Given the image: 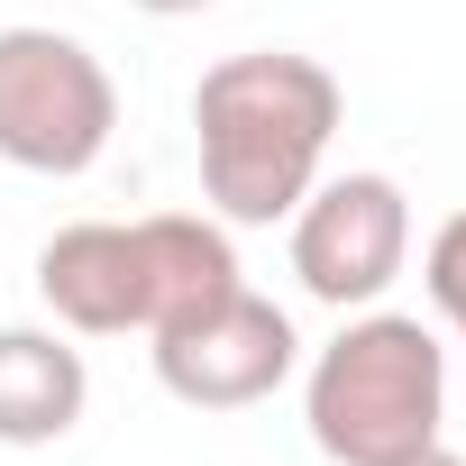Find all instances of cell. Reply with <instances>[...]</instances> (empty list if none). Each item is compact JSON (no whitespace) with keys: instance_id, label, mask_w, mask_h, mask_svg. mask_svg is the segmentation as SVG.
I'll list each match as a JSON object with an SVG mask.
<instances>
[{"instance_id":"obj_7","label":"cell","mask_w":466,"mask_h":466,"mask_svg":"<svg viewBox=\"0 0 466 466\" xmlns=\"http://www.w3.org/2000/svg\"><path fill=\"white\" fill-rule=\"evenodd\" d=\"M92 402V366L56 329H0V448H56Z\"/></svg>"},{"instance_id":"obj_2","label":"cell","mask_w":466,"mask_h":466,"mask_svg":"<svg viewBox=\"0 0 466 466\" xmlns=\"http://www.w3.org/2000/svg\"><path fill=\"white\" fill-rule=\"evenodd\" d=\"M219 293H238V248L201 210L74 219L37 248V302L83 339H119V329L165 339L174 320L210 311Z\"/></svg>"},{"instance_id":"obj_5","label":"cell","mask_w":466,"mask_h":466,"mask_svg":"<svg viewBox=\"0 0 466 466\" xmlns=\"http://www.w3.org/2000/svg\"><path fill=\"white\" fill-rule=\"evenodd\" d=\"M411 257V201L393 174H339V183H311L302 210H293V275L311 302L329 311H375L384 284L402 275Z\"/></svg>"},{"instance_id":"obj_4","label":"cell","mask_w":466,"mask_h":466,"mask_svg":"<svg viewBox=\"0 0 466 466\" xmlns=\"http://www.w3.org/2000/svg\"><path fill=\"white\" fill-rule=\"evenodd\" d=\"M119 128L110 65L65 28H0V165L19 174H92Z\"/></svg>"},{"instance_id":"obj_1","label":"cell","mask_w":466,"mask_h":466,"mask_svg":"<svg viewBox=\"0 0 466 466\" xmlns=\"http://www.w3.org/2000/svg\"><path fill=\"white\" fill-rule=\"evenodd\" d=\"M339 119H348V101H339V74L320 56H293V46L219 56L192 83V156H201L210 210L238 228L293 219L302 192L320 183Z\"/></svg>"},{"instance_id":"obj_9","label":"cell","mask_w":466,"mask_h":466,"mask_svg":"<svg viewBox=\"0 0 466 466\" xmlns=\"http://www.w3.org/2000/svg\"><path fill=\"white\" fill-rule=\"evenodd\" d=\"M128 10H147V19H192V10H210V0H128Z\"/></svg>"},{"instance_id":"obj_10","label":"cell","mask_w":466,"mask_h":466,"mask_svg":"<svg viewBox=\"0 0 466 466\" xmlns=\"http://www.w3.org/2000/svg\"><path fill=\"white\" fill-rule=\"evenodd\" d=\"M402 466H466V457H448V448H420V457H402Z\"/></svg>"},{"instance_id":"obj_8","label":"cell","mask_w":466,"mask_h":466,"mask_svg":"<svg viewBox=\"0 0 466 466\" xmlns=\"http://www.w3.org/2000/svg\"><path fill=\"white\" fill-rule=\"evenodd\" d=\"M420 284H430L439 320L466 339V210H457V219H439V238H430V257H420Z\"/></svg>"},{"instance_id":"obj_3","label":"cell","mask_w":466,"mask_h":466,"mask_svg":"<svg viewBox=\"0 0 466 466\" xmlns=\"http://www.w3.org/2000/svg\"><path fill=\"white\" fill-rule=\"evenodd\" d=\"M302 420H311V448L329 466H402V457L439 448V420H448V348L411 311H357L311 357Z\"/></svg>"},{"instance_id":"obj_6","label":"cell","mask_w":466,"mask_h":466,"mask_svg":"<svg viewBox=\"0 0 466 466\" xmlns=\"http://www.w3.org/2000/svg\"><path fill=\"white\" fill-rule=\"evenodd\" d=\"M293 357H302L293 320L266 293L238 284V293H219L210 311H192V320H174L156 339V384L183 411H248L293 375Z\"/></svg>"}]
</instances>
